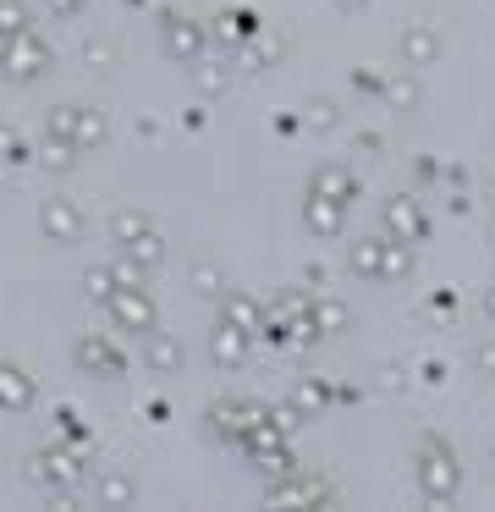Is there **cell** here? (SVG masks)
<instances>
[{"instance_id":"obj_3","label":"cell","mask_w":495,"mask_h":512,"mask_svg":"<svg viewBox=\"0 0 495 512\" xmlns=\"http://www.w3.org/2000/svg\"><path fill=\"white\" fill-rule=\"evenodd\" d=\"M110 320H116V325H127V331H154V303H149V292H143V287H116V292H110Z\"/></svg>"},{"instance_id":"obj_2","label":"cell","mask_w":495,"mask_h":512,"mask_svg":"<svg viewBox=\"0 0 495 512\" xmlns=\"http://www.w3.org/2000/svg\"><path fill=\"white\" fill-rule=\"evenodd\" d=\"M39 232H44V243H83V210H77L72 199H44V210H39Z\"/></svg>"},{"instance_id":"obj_13","label":"cell","mask_w":495,"mask_h":512,"mask_svg":"<svg viewBox=\"0 0 495 512\" xmlns=\"http://www.w3.org/2000/svg\"><path fill=\"white\" fill-rule=\"evenodd\" d=\"M209 353H215V364H237V358H242V336L231 331V325H215V336H209Z\"/></svg>"},{"instance_id":"obj_20","label":"cell","mask_w":495,"mask_h":512,"mask_svg":"<svg viewBox=\"0 0 495 512\" xmlns=\"http://www.w3.org/2000/svg\"><path fill=\"white\" fill-rule=\"evenodd\" d=\"M17 155H22L17 133H11V127H0V160H17Z\"/></svg>"},{"instance_id":"obj_6","label":"cell","mask_w":495,"mask_h":512,"mask_svg":"<svg viewBox=\"0 0 495 512\" xmlns=\"http://www.w3.org/2000/svg\"><path fill=\"white\" fill-rule=\"evenodd\" d=\"M0 408H6V413L33 408V375H28V369L0 364Z\"/></svg>"},{"instance_id":"obj_9","label":"cell","mask_w":495,"mask_h":512,"mask_svg":"<svg viewBox=\"0 0 495 512\" xmlns=\"http://www.w3.org/2000/svg\"><path fill=\"white\" fill-rule=\"evenodd\" d=\"M165 56H176V61H193L198 56V45H204V34H198L193 23H182V17H171V23H165Z\"/></svg>"},{"instance_id":"obj_22","label":"cell","mask_w":495,"mask_h":512,"mask_svg":"<svg viewBox=\"0 0 495 512\" xmlns=\"http://www.w3.org/2000/svg\"><path fill=\"white\" fill-rule=\"evenodd\" d=\"M55 12H77V0H50Z\"/></svg>"},{"instance_id":"obj_1","label":"cell","mask_w":495,"mask_h":512,"mask_svg":"<svg viewBox=\"0 0 495 512\" xmlns=\"http://www.w3.org/2000/svg\"><path fill=\"white\" fill-rule=\"evenodd\" d=\"M0 72H6L11 83H33L39 72H50V45H44L33 28H22V34H11L6 50H0Z\"/></svg>"},{"instance_id":"obj_5","label":"cell","mask_w":495,"mask_h":512,"mask_svg":"<svg viewBox=\"0 0 495 512\" xmlns=\"http://www.w3.org/2000/svg\"><path fill=\"white\" fill-rule=\"evenodd\" d=\"M33 479H39V485H55V490H72L77 479H83V468L72 463V457L66 452H39L33 457V468H28Z\"/></svg>"},{"instance_id":"obj_4","label":"cell","mask_w":495,"mask_h":512,"mask_svg":"<svg viewBox=\"0 0 495 512\" xmlns=\"http://www.w3.org/2000/svg\"><path fill=\"white\" fill-rule=\"evenodd\" d=\"M143 364H149L154 375H176V369H182V342H176L171 331H160V325L143 331Z\"/></svg>"},{"instance_id":"obj_15","label":"cell","mask_w":495,"mask_h":512,"mask_svg":"<svg viewBox=\"0 0 495 512\" xmlns=\"http://www.w3.org/2000/svg\"><path fill=\"white\" fill-rule=\"evenodd\" d=\"M77 105H55L50 111V138H66V144H77Z\"/></svg>"},{"instance_id":"obj_17","label":"cell","mask_w":495,"mask_h":512,"mask_svg":"<svg viewBox=\"0 0 495 512\" xmlns=\"http://www.w3.org/2000/svg\"><path fill=\"white\" fill-rule=\"evenodd\" d=\"M22 28H28V12H22L17 0H0V39L22 34Z\"/></svg>"},{"instance_id":"obj_19","label":"cell","mask_w":495,"mask_h":512,"mask_svg":"<svg viewBox=\"0 0 495 512\" xmlns=\"http://www.w3.org/2000/svg\"><path fill=\"white\" fill-rule=\"evenodd\" d=\"M215 281H220L215 265H193V287H198V292H215Z\"/></svg>"},{"instance_id":"obj_14","label":"cell","mask_w":495,"mask_h":512,"mask_svg":"<svg viewBox=\"0 0 495 512\" xmlns=\"http://www.w3.org/2000/svg\"><path fill=\"white\" fill-rule=\"evenodd\" d=\"M110 276H116V287H143V276H149V265H138V259L121 248L116 259H110Z\"/></svg>"},{"instance_id":"obj_7","label":"cell","mask_w":495,"mask_h":512,"mask_svg":"<svg viewBox=\"0 0 495 512\" xmlns=\"http://www.w3.org/2000/svg\"><path fill=\"white\" fill-rule=\"evenodd\" d=\"M72 364L88 369V375H121V353H110L99 336H83V342L72 347Z\"/></svg>"},{"instance_id":"obj_21","label":"cell","mask_w":495,"mask_h":512,"mask_svg":"<svg viewBox=\"0 0 495 512\" xmlns=\"http://www.w3.org/2000/svg\"><path fill=\"white\" fill-rule=\"evenodd\" d=\"M83 56H88V61H99V67H110V45H88Z\"/></svg>"},{"instance_id":"obj_16","label":"cell","mask_w":495,"mask_h":512,"mask_svg":"<svg viewBox=\"0 0 495 512\" xmlns=\"http://www.w3.org/2000/svg\"><path fill=\"white\" fill-rule=\"evenodd\" d=\"M121 248H127V254L132 259H138V265H160V254H165V248H160V237H154V232H143V237H132V243H121Z\"/></svg>"},{"instance_id":"obj_18","label":"cell","mask_w":495,"mask_h":512,"mask_svg":"<svg viewBox=\"0 0 495 512\" xmlns=\"http://www.w3.org/2000/svg\"><path fill=\"white\" fill-rule=\"evenodd\" d=\"M83 287L94 292V298H110V292H116V276H110V265L88 270V276H83Z\"/></svg>"},{"instance_id":"obj_12","label":"cell","mask_w":495,"mask_h":512,"mask_svg":"<svg viewBox=\"0 0 495 512\" xmlns=\"http://www.w3.org/2000/svg\"><path fill=\"white\" fill-rule=\"evenodd\" d=\"M77 155H83L77 144H66V138H50V144H44V155H39V166H44V171H72Z\"/></svg>"},{"instance_id":"obj_11","label":"cell","mask_w":495,"mask_h":512,"mask_svg":"<svg viewBox=\"0 0 495 512\" xmlns=\"http://www.w3.org/2000/svg\"><path fill=\"white\" fill-rule=\"evenodd\" d=\"M105 138H110V127H105V116H99V111L77 116V149H105Z\"/></svg>"},{"instance_id":"obj_8","label":"cell","mask_w":495,"mask_h":512,"mask_svg":"<svg viewBox=\"0 0 495 512\" xmlns=\"http://www.w3.org/2000/svg\"><path fill=\"white\" fill-rule=\"evenodd\" d=\"M138 501V485H132V474H99V485H94V507H132Z\"/></svg>"},{"instance_id":"obj_10","label":"cell","mask_w":495,"mask_h":512,"mask_svg":"<svg viewBox=\"0 0 495 512\" xmlns=\"http://www.w3.org/2000/svg\"><path fill=\"white\" fill-rule=\"evenodd\" d=\"M143 232H149V215L143 210H116L110 215V237H116V248L132 243V237H143Z\"/></svg>"}]
</instances>
